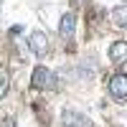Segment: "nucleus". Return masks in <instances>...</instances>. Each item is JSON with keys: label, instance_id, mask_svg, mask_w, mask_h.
<instances>
[{"label": "nucleus", "instance_id": "obj_1", "mask_svg": "<svg viewBox=\"0 0 127 127\" xmlns=\"http://www.w3.org/2000/svg\"><path fill=\"white\" fill-rule=\"evenodd\" d=\"M33 87H36V89H48V92L59 89V84H56V74L48 71L46 66H38V69L33 71Z\"/></svg>", "mask_w": 127, "mask_h": 127}, {"label": "nucleus", "instance_id": "obj_2", "mask_svg": "<svg viewBox=\"0 0 127 127\" xmlns=\"http://www.w3.org/2000/svg\"><path fill=\"white\" fill-rule=\"evenodd\" d=\"M61 125L64 127H92V122H89L87 114L74 112V109H66V112L61 114Z\"/></svg>", "mask_w": 127, "mask_h": 127}, {"label": "nucleus", "instance_id": "obj_3", "mask_svg": "<svg viewBox=\"0 0 127 127\" xmlns=\"http://www.w3.org/2000/svg\"><path fill=\"white\" fill-rule=\"evenodd\" d=\"M74 31H76V15H74V13H64L61 15V23H59V36L64 41H71L74 38Z\"/></svg>", "mask_w": 127, "mask_h": 127}, {"label": "nucleus", "instance_id": "obj_4", "mask_svg": "<svg viewBox=\"0 0 127 127\" xmlns=\"http://www.w3.org/2000/svg\"><path fill=\"white\" fill-rule=\"evenodd\" d=\"M109 94L114 99H125L127 97V76L125 74H114L109 79Z\"/></svg>", "mask_w": 127, "mask_h": 127}, {"label": "nucleus", "instance_id": "obj_5", "mask_svg": "<svg viewBox=\"0 0 127 127\" xmlns=\"http://www.w3.org/2000/svg\"><path fill=\"white\" fill-rule=\"evenodd\" d=\"M28 43H31V51H33L36 56H46V51H48V38H46L43 31H33Z\"/></svg>", "mask_w": 127, "mask_h": 127}, {"label": "nucleus", "instance_id": "obj_6", "mask_svg": "<svg viewBox=\"0 0 127 127\" xmlns=\"http://www.w3.org/2000/svg\"><path fill=\"white\" fill-rule=\"evenodd\" d=\"M109 59L114 64H127V41H117L109 46Z\"/></svg>", "mask_w": 127, "mask_h": 127}, {"label": "nucleus", "instance_id": "obj_7", "mask_svg": "<svg viewBox=\"0 0 127 127\" xmlns=\"http://www.w3.org/2000/svg\"><path fill=\"white\" fill-rule=\"evenodd\" d=\"M112 20L120 28H127V3H122V5H117V8L112 10Z\"/></svg>", "mask_w": 127, "mask_h": 127}, {"label": "nucleus", "instance_id": "obj_8", "mask_svg": "<svg viewBox=\"0 0 127 127\" xmlns=\"http://www.w3.org/2000/svg\"><path fill=\"white\" fill-rule=\"evenodd\" d=\"M8 87H10V76H8V71H0V99L8 94Z\"/></svg>", "mask_w": 127, "mask_h": 127}, {"label": "nucleus", "instance_id": "obj_9", "mask_svg": "<svg viewBox=\"0 0 127 127\" xmlns=\"http://www.w3.org/2000/svg\"><path fill=\"white\" fill-rule=\"evenodd\" d=\"M0 127H15V120H13V117H5Z\"/></svg>", "mask_w": 127, "mask_h": 127}]
</instances>
